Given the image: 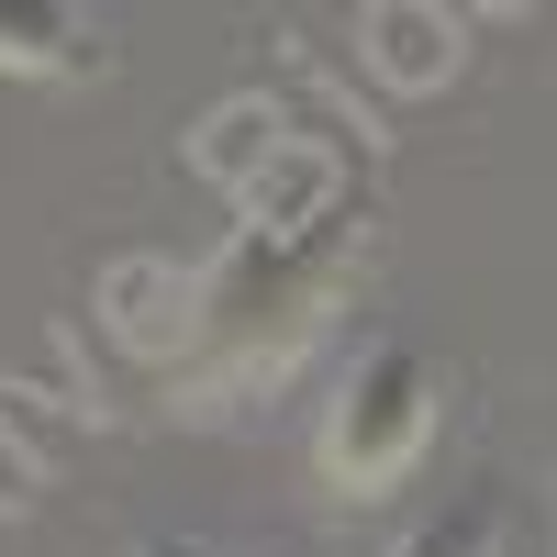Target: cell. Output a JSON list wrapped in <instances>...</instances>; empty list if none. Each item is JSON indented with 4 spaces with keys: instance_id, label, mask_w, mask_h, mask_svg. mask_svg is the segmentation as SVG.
I'll use <instances>...</instances> for the list:
<instances>
[{
    "instance_id": "cell-1",
    "label": "cell",
    "mask_w": 557,
    "mask_h": 557,
    "mask_svg": "<svg viewBox=\"0 0 557 557\" xmlns=\"http://www.w3.org/2000/svg\"><path fill=\"white\" fill-rule=\"evenodd\" d=\"M424 424H435V391H424V368H412V346H380V357H368V380L335 401L323 469H335L346 491H391V469L424 446Z\"/></svg>"
},
{
    "instance_id": "cell-2",
    "label": "cell",
    "mask_w": 557,
    "mask_h": 557,
    "mask_svg": "<svg viewBox=\"0 0 557 557\" xmlns=\"http://www.w3.org/2000/svg\"><path fill=\"white\" fill-rule=\"evenodd\" d=\"M146 557H212V546H146Z\"/></svg>"
}]
</instances>
